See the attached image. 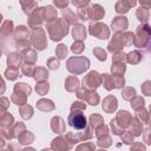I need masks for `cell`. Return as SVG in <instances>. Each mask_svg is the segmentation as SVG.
Listing matches in <instances>:
<instances>
[{
  "label": "cell",
  "mask_w": 151,
  "mask_h": 151,
  "mask_svg": "<svg viewBox=\"0 0 151 151\" xmlns=\"http://www.w3.org/2000/svg\"><path fill=\"white\" fill-rule=\"evenodd\" d=\"M136 15H137V19H138L140 22L146 24V22H147V20H149V18H150V12H149V9H147V8H145V7H142V6H140V7L137 9Z\"/></svg>",
  "instance_id": "26"
},
{
  "label": "cell",
  "mask_w": 151,
  "mask_h": 151,
  "mask_svg": "<svg viewBox=\"0 0 151 151\" xmlns=\"http://www.w3.org/2000/svg\"><path fill=\"white\" fill-rule=\"evenodd\" d=\"M149 124L151 125V105H150V122H149Z\"/></svg>",
  "instance_id": "59"
},
{
  "label": "cell",
  "mask_w": 151,
  "mask_h": 151,
  "mask_svg": "<svg viewBox=\"0 0 151 151\" xmlns=\"http://www.w3.org/2000/svg\"><path fill=\"white\" fill-rule=\"evenodd\" d=\"M63 18H64L66 21H68V24H72V25H77L78 21L80 20L79 15L76 14L74 12H72V11L68 9V8H65V9L63 11Z\"/></svg>",
  "instance_id": "23"
},
{
  "label": "cell",
  "mask_w": 151,
  "mask_h": 151,
  "mask_svg": "<svg viewBox=\"0 0 151 151\" xmlns=\"http://www.w3.org/2000/svg\"><path fill=\"white\" fill-rule=\"evenodd\" d=\"M88 32L91 35L98 39H107L110 37L109 27L103 22H92L88 25Z\"/></svg>",
  "instance_id": "10"
},
{
  "label": "cell",
  "mask_w": 151,
  "mask_h": 151,
  "mask_svg": "<svg viewBox=\"0 0 151 151\" xmlns=\"http://www.w3.org/2000/svg\"><path fill=\"white\" fill-rule=\"evenodd\" d=\"M133 44V34L131 32H118L113 35L112 40L107 45V50L111 53L120 52L124 47Z\"/></svg>",
  "instance_id": "2"
},
{
  "label": "cell",
  "mask_w": 151,
  "mask_h": 151,
  "mask_svg": "<svg viewBox=\"0 0 151 151\" xmlns=\"http://www.w3.org/2000/svg\"><path fill=\"white\" fill-rule=\"evenodd\" d=\"M13 31V22L11 20H7L4 22L2 27H1V33H2V37L7 35V34H11Z\"/></svg>",
  "instance_id": "39"
},
{
  "label": "cell",
  "mask_w": 151,
  "mask_h": 151,
  "mask_svg": "<svg viewBox=\"0 0 151 151\" xmlns=\"http://www.w3.org/2000/svg\"><path fill=\"white\" fill-rule=\"evenodd\" d=\"M33 139H34V136H33L31 132H28V131H24V133H21V134L19 136V140H20V143H24V144H26V143H31Z\"/></svg>",
  "instance_id": "45"
},
{
  "label": "cell",
  "mask_w": 151,
  "mask_h": 151,
  "mask_svg": "<svg viewBox=\"0 0 151 151\" xmlns=\"http://www.w3.org/2000/svg\"><path fill=\"white\" fill-rule=\"evenodd\" d=\"M126 59H127V63L129 64L137 65L142 60V53L139 51H132V52H130V53L126 54Z\"/></svg>",
  "instance_id": "27"
},
{
  "label": "cell",
  "mask_w": 151,
  "mask_h": 151,
  "mask_svg": "<svg viewBox=\"0 0 151 151\" xmlns=\"http://www.w3.org/2000/svg\"><path fill=\"white\" fill-rule=\"evenodd\" d=\"M103 85L107 91H111L113 88V76L109 73L103 74Z\"/></svg>",
  "instance_id": "33"
},
{
  "label": "cell",
  "mask_w": 151,
  "mask_h": 151,
  "mask_svg": "<svg viewBox=\"0 0 151 151\" xmlns=\"http://www.w3.org/2000/svg\"><path fill=\"white\" fill-rule=\"evenodd\" d=\"M21 59H22L21 55H20L19 53H17V52H12V53H9L8 57H7V64H8V67L18 70L19 66H20Z\"/></svg>",
  "instance_id": "20"
},
{
  "label": "cell",
  "mask_w": 151,
  "mask_h": 151,
  "mask_svg": "<svg viewBox=\"0 0 151 151\" xmlns=\"http://www.w3.org/2000/svg\"><path fill=\"white\" fill-rule=\"evenodd\" d=\"M54 19H57V9H54L53 6H47L46 7V20H47V22L52 21Z\"/></svg>",
  "instance_id": "43"
},
{
  "label": "cell",
  "mask_w": 151,
  "mask_h": 151,
  "mask_svg": "<svg viewBox=\"0 0 151 151\" xmlns=\"http://www.w3.org/2000/svg\"><path fill=\"white\" fill-rule=\"evenodd\" d=\"M5 77L9 80H15L18 77H19V71L15 70V68H11L8 67L6 71H5Z\"/></svg>",
  "instance_id": "44"
},
{
  "label": "cell",
  "mask_w": 151,
  "mask_h": 151,
  "mask_svg": "<svg viewBox=\"0 0 151 151\" xmlns=\"http://www.w3.org/2000/svg\"><path fill=\"white\" fill-rule=\"evenodd\" d=\"M93 54H94V57H97V59L100 60V61H105V60H106V52H105L104 48H101V47H94V48H93Z\"/></svg>",
  "instance_id": "42"
},
{
  "label": "cell",
  "mask_w": 151,
  "mask_h": 151,
  "mask_svg": "<svg viewBox=\"0 0 151 151\" xmlns=\"http://www.w3.org/2000/svg\"><path fill=\"white\" fill-rule=\"evenodd\" d=\"M46 28H47V32H48V35H50L51 40L59 41L64 37L67 35L68 28H70V24L64 18L54 19V20L48 21L46 24Z\"/></svg>",
  "instance_id": "1"
},
{
  "label": "cell",
  "mask_w": 151,
  "mask_h": 151,
  "mask_svg": "<svg viewBox=\"0 0 151 151\" xmlns=\"http://www.w3.org/2000/svg\"><path fill=\"white\" fill-rule=\"evenodd\" d=\"M51 129L55 133H63L65 132V123L63 118L60 117H53L51 120Z\"/></svg>",
  "instance_id": "21"
},
{
  "label": "cell",
  "mask_w": 151,
  "mask_h": 151,
  "mask_svg": "<svg viewBox=\"0 0 151 151\" xmlns=\"http://www.w3.org/2000/svg\"><path fill=\"white\" fill-rule=\"evenodd\" d=\"M37 109L40 110V111H44V112H48V111L54 110L55 109V105L50 99H40L37 103Z\"/></svg>",
  "instance_id": "24"
},
{
  "label": "cell",
  "mask_w": 151,
  "mask_h": 151,
  "mask_svg": "<svg viewBox=\"0 0 151 151\" xmlns=\"http://www.w3.org/2000/svg\"><path fill=\"white\" fill-rule=\"evenodd\" d=\"M44 20H46V7H39L32 14H29L28 25L32 28H37L44 22Z\"/></svg>",
  "instance_id": "11"
},
{
  "label": "cell",
  "mask_w": 151,
  "mask_h": 151,
  "mask_svg": "<svg viewBox=\"0 0 151 151\" xmlns=\"http://www.w3.org/2000/svg\"><path fill=\"white\" fill-rule=\"evenodd\" d=\"M114 55L112 57V61H118V63H126L127 59H126V54L122 53V52H117V53H113Z\"/></svg>",
  "instance_id": "49"
},
{
  "label": "cell",
  "mask_w": 151,
  "mask_h": 151,
  "mask_svg": "<svg viewBox=\"0 0 151 151\" xmlns=\"http://www.w3.org/2000/svg\"><path fill=\"white\" fill-rule=\"evenodd\" d=\"M21 58H22V61L25 64H32L34 65V63L37 61V52L29 47L25 48L21 51Z\"/></svg>",
  "instance_id": "17"
},
{
  "label": "cell",
  "mask_w": 151,
  "mask_h": 151,
  "mask_svg": "<svg viewBox=\"0 0 151 151\" xmlns=\"http://www.w3.org/2000/svg\"><path fill=\"white\" fill-rule=\"evenodd\" d=\"M77 96H78L79 99L85 100L87 104H90V105H92V106L98 105V103H99V100H100L98 93H96L94 90H87V88H85V87H83L81 90H78Z\"/></svg>",
  "instance_id": "12"
},
{
  "label": "cell",
  "mask_w": 151,
  "mask_h": 151,
  "mask_svg": "<svg viewBox=\"0 0 151 151\" xmlns=\"http://www.w3.org/2000/svg\"><path fill=\"white\" fill-rule=\"evenodd\" d=\"M48 90H50V85H48V83H46V80L45 81H38L35 85V91L40 96H45L48 92Z\"/></svg>",
  "instance_id": "32"
},
{
  "label": "cell",
  "mask_w": 151,
  "mask_h": 151,
  "mask_svg": "<svg viewBox=\"0 0 151 151\" xmlns=\"http://www.w3.org/2000/svg\"><path fill=\"white\" fill-rule=\"evenodd\" d=\"M71 51H72L73 53H76V54L81 53V52L84 51V44H83V41L76 40V41L73 42V45L71 46Z\"/></svg>",
  "instance_id": "46"
},
{
  "label": "cell",
  "mask_w": 151,
  "mask_h": 151,
  "mask_svg": "<svg viewBox=\"0 0 151 151\" xmlns=\"http://www.w3.org/2000/svg\"><path fill=\"white\" fill-rule=\"evenodd\" d=\"M144 142H146V144H151V129H146L144 131Z\"/></svg>",
  "instance_id": "54"
},
{
  "label": "cell",
  "mask_w": 151,
  "mask_h": 151,
  "mask_svg": "<svg viewBox=\"0 0 151 151\" xmlns=\"http://www.w3.org/2000/svg\"><path fill=\"white\" fill-rule=\"evenodd\" d=\"M86 110V105L83 101H74L71 105V111H84Z\"/></svg>",
  "instance_id": "50"
},
{
  "label": "cell",
  "mask_w": 151,
  "mask_h": 151,
  "mask_svg": "<svg viewBox=\"0 0 151 151\" xmlns=\"http://www.w3.org/2000/svg\"><path fill=\"white\" fill-rule=\"evenodd\" d=\"M31 45L38 50V51H42L46 48L47 46V39H46V34L45 31L40 27L33 28V32L31 34Z\"/></svg>",
  "instance_id": "7"
},
{
  "label": "cell",
  "mask_w": 151,
  "mask_h": 151,
  "mask_svg": "<svg viewBox=\"0 0 151 151\" xmlns=\"http://www.w3.org/2000/svg\"><path fill=\"white\" fill-rule=\"evenodd\" d=\"M53 4L58 7V8H61V9H65L68 5V0H53Z\"/></svg>",
  "instance_id": "53"
},
{
  "label": "cell",
  "mask_w": 151,
  "mask_h": 151,
  "mask_svg": "<svg viewBox=\"0 0 151 151\" xmlns=\"http://www.w3.org/2000/svg\"><path fill=\"white\" fill-rule=\"evenodd\" d=\"M32 92V88L29 85L25 84V83H19V84H15L14 85V88H13V94L11 97L12 101L17 105H24L26 104V99L27 97L31 94Z\"/></svg>",
  "instance_id": "6"
},
{
  "label": "cell",
  "mask_w": 151,
  "mask_h": 151,
  "mask_svg": "<svg viewBox=\"0 0 151 151\" xmlns=\"http://www.w3.org/2000/svg\"><path fill=\"white\" fill-rule=\"evenodd\" d=\"M131 106H132V109L134 110V111H140V110H143L144 109V99L142 98V97H139V96H134L131 100Z\"/></svg>",
  "instance_id": "30"
},
{
  "label": "cell",
  "mask_w": 151,
  "mask_h": 151,
  "mask_svg": "<svg viewBox=\"0 0 151 151\" xmlns=\"http://www.w3.org/2000/svg\"><path fill=\"white\" fill-rule=\"evenodd\" d=\"M81 112L83 111H71V113L67 118V122H68L70 126L77 129V130H83L87 126L86 117Z\"/></svg>",
  "instance_id": "8"
},
{
  "label": "cell",
  "mask_w": 151,
  "mask_h": 151,
  "mask_svg": "<svg viewBox=\"0 0 151 151\" xmlns=\"http://www.w3.org/2000/svg\"><path fill=\"white\" fill-rule=\"evenodd\" d=\"M71 2H72L76 7H78V8H83V7H85V6L88 5L90 0H71Z\"/></svg>",
  "instance_id": "52"
},
{
  "label": "cell",
  "mask_w": 151,
  "mask_h": 151,
  "mask_svg": "<svg viewBox=\"0 0 151 151\" xmlns=\"http://www.w3.org/2000/svg\"><path fill=\"white\" fill-rule=\"evenodd\" d=\"M145 47H146V51H147L149 53H151V38H150V40H149V42H147V45H146Z\"/></svg>",
  "instance_id": "57"
},
{
  "label": "cell",
  "mask_w": 151,
  "mask_h": 151,
  "mask_svg": "<svg viewBox=\"0 0 151 151\" xmlns=\"http://www.w3.org/2000/svg\"><path fill=\"white\" fill-rule=\"evenodd\" d=\"M103 83V76H100L97 71H91L83 79V86L87 90H96Z\"/></svg>",
  "instance_id": "9"
},
{
  "label": "cell",
  "mask_w": 151,
  "mask_h": 151,
  "mask_svg": "<svg viewBox=\"0 0 151 151\" xmlns=\"http://www.w3.org/2000/svg\"><path fill=\"white\" fill-rule=\"evenodd\" d=\"M87 147H94V145H80L78 149H87Z\"/></svg>",
  "instance_id": "58"
},
{
  "label": "cell",
  "mask_w": 151,
  "mask_h": 151,
  "mask_svg": "<svg viewBox=\"0 0 151 151\" xmlns=\"http://www.w3.org/2000/svg\"><path fill=\"white\" fill-rule=\"evenodd\" d=\"M133 134L131 133V132H125V133H123L122 134V140L125 143V144H130V143H132L133 142Z\"/></svg>",
  "instance_id": "51"
},
{
  "label": "cell",
  "mask_w": 151,
  "mask_h": 151,
  "mask_svg": "<svg viewBox=\"0 0 151 151\" xmlns=\"http://www.w3.org/2000/svg\"><path fill=\"white\" fill-rule=\"evenodd\" d=\"M59 67V58H50L47 60V68L54 71Z\"/></svg>",
  "instance_id": "47"
},
{
  "label": "cell",
  "mask_w": 151,
  "mask_h": 151,
  "mask_svg": "<svg viewBox=\"0 0 151 151\" xmlns=\"http://www.w3.org/2000/svg\"><path fill=\"white\" fill-rule=\"evenodd\" d=\"M19 112H20V114L24 119H28L33 116V107L27 105V104H24V105H20Z\"/></svg>",
  "instance_id": "31"
},
{
  "label": "cell",
  "mask_w": 151,
  "mask_h": 151,
  "mask_svg": "<svg viewBox=\"0 0 151 151\" xmlns=\"http://www.w3.org/2000/svg\"><path fill=\"white\" fill-rule=\"evenodd\" d=\"M90 123H91V126H92V127H96V129H97L98 126H100V125L104 124V120H103V117H101V116L94 113V114H91V117H90Z\"/></svg>",
  "instance_id": "35"
},
{
  "label": "cell",
  "mask_w": 151,
  "mask_h": 151,
  "mask_svg": "<svg viewBox=\"0 0 151 151\" xmlns=\"http://www.w3.org/2000/svg\"><path fill=\"white\" fill-rule=\"evenodd\" d=\"M1 103H2V110H5V109L8 106V103H9V100H8L7 98L2 97V98H1Z\"/></svg>",
  "instance_id": "56"
},
{
  "label": "cell",
  "mask_w": 151,
  "mask_h": 151,
  "mask_svg": "<svg viewBox=\"0 0 151 151\" xmlns=\"http://www.w3.org/2000/svg\"><path fill=\"white\" fill-rule=\"evenodd\" d=\"M136 117L140 120V122H143V123H146V124H149V122H150V113H147V111L146 110H140V111H137V114H136Z\"/></svg>",
  "instance_id": "40"
},
{
  "label": "cell",
  "mask_w": 151,
  "mask_h": 151,
  "mask_svg": "<svg viewBox=\"0 0 151 151\" xmlns=\"http://www.w3.org/2000/svg\"><path fill=\"white\" fill-rule=\"evenodd\" d=\"M86 13H87V20L97 21V20H100L104 17L105 11L100 5L94 4V5H91L90 7L86 8Z\"/></svg>",
  "instance_id": "13"
},
{
  "label": "cell",
  "mask_w": 151,
  "mask_h": 151,
  "mask_svg": "<svg viewBox=\"0 0 151 151\" xmlns=\"http://www.w3.org/2000/svg\"><path fill=\"white\" fill-rule=\"evenodd\" d=\"M136 96V90L133 87H125L123 91H122V97L125 99V100H131L133 97Z\"/></svg>",
  "instance_id": "37"
},
{
  "label": "cell",
  "mask_w": 151,
  "mask_h": 151,
  "mask_svg": "<svg viewBox=\"0 0 151 151\" xmlns=\"http://www.w3.org/2000/svg\"><path fill=\"white\" fill-rule=\"evenodd\" d=\"M139 4L142 7H145L147 9L151 8V0H139Z\"/></svg>",
  "instance_id": "55"
},
{
  "label": "cell",
  "mask_w": 151,
  "mask_h": 151,
  "mask_svg": "<svg viewBox=\"0 0 151 151\" xmlns=\"http://www.w3.org/2000/svg\"><path fill=\"white\" fill-rule=\"evenodd\" d=\"M117 106H118V103H117L116 97L113 96H107L103 101V110L106 113H112L113 111H116Z\"/></svg>",
  "instance_id": "16"
},
{
  "label": "cell",
  "mask_w": 151,
  "mask_h": 151,
  "mask_svg": "<svg viewBox=\"0 0 151 151\" xmlns=\"http://www.w3.org/2000/svg\"><path fill=\"white\" fill-rule=\"evenodd\" d=\"M151 38V26L147 24H142L137 27L136 33L133 34V45L138 48L145 47Z\"/></svg>",
  "instance_id": "5"
},
{
  "label": "cell",
  "mask_w": 151,
  "mask_h": 151,
  "mask_svg": "<svg viewBox=\"0 0 151 151\" xmlns=\"http://www.w3.org/2000/svg\"><path fill=\"white\" fill-rule=\"evenodd\" d=\"M86 34H87V33H86L85 26L79 25V24L74 25V27H73V29H72V37H73L74 40H80V41H83V40L86 38Z\"/></svg>",
  "instance_id": "19"
},
{
  "label": "cell",
  "mask_w": 151,
  "mask_h": 151,
  "mask_svg": "<svg viewBox=\"0 0 151 151\" xmlns=\"http://www.w3.org/2000/svg\"><path fill=\"white\" fill-rule=\"evenodd\" d=\"M142 92L145 96L151 97V81L150 80H145L143 83V85H142Z\"/></svg>",
  "instance_id": "48"
},
{
  "label": "cell",
  "mask_w": 151,
  "mask_h": 151,
  "mask_svg": "<svg viewBox=\"0 0 151 151\" xmlns=\"http://www.w3.org/2000/svg\"><path fill=\"white\" fill-rule=\"evenodd\" d=\"M65 88L68 92H76L79 88V80L76 76H70L65 80Z\"/></svg>",
  "instance_id": "22"
},
{
  "label": "cell",
  "mask_w": 151,
  "mask_h": 151,
  "mask_svg": "<svg viewBox=\"0 0 151 151\" xmlns=\"http://www.w3.org/2000/svg\"><path fill=\"white\" fill-rule=\"evenodd\" d=\"M130 129H131V133H132L134 137L139 136L140 132H142V122H140L137 117L133 118L132 122H131V124H130Z\"/></svg>",
  "instance_id": "29"
},
{
  "label": "cell",
  "mask_w": 151,
  "mask_h": 151,
  "mask_svg": "<svg viewBox=\"0 0 151 151\" xmlns=\"http://www.w3.org/2000/svg\"><path fill=\"white\" fill-rule=\"evenodd\" d=\"M126 67H125V63H118V61H112V67H111V72L114 76H123L125 72Z\"/></svg>",
  "instance_id": "28"
},
{
  "label": "cell",
  "mask_w": 151,
  "mask_h": 151,
  "mask_svg": "<svg viewBox=\"0 0 151 151\" xmlns=\"http://www.w3.org/2000/svg\"><path fill=\"white\" fill-rule=\"evenodd\" d=\"M34 71H35V67H34V65H32V64H24L22 67H21L22 74H25V76H27V77H33Z\"/></svg>",
  "instance_id": "38"
},
{
  "label": "cell",
  "mask_w": 151,
  "mask_h": 151,
  "mask_svg": "<svg viewBox=\"0 0 151 151\" xmlns=\"http://www.w3.org/2000/svg\"><path fill=\"white\" fill-rule=\"evenodd\" d=\"M133 117L125 110H122L117 113L116 118L111 120V127L114 134H122L124 129L129 127Z\"/></svg>",
  "instance_id": "3"
},
{
  "label": "cell",
  "mask_w": 151,
  "mask_h": 151,
  "mask_svg": "<svg viewBox=\"0 0 151 151\" xmlns=\"http://www.w3.org/2000/svg\"><path fill=\"white\" fill-rule=\"evenodd\" d=\"M66 138H64V137H58V138H55V139H53L52 140V149H70L67 145H63V142L65 140Z\"/></svg>",
  "instance_id": "41"
},
{
  "label": "cell",
  "mask_w": 151,
  "mask_h": 151,
  "mask_svg": "<svg viewBox=\"0 0 151 151\" xmlns=\"http://www.w3.org/2000/svg\"><path fill=\"white\" fill-rule=\"evenodd\" d=\"M13 120H14V119H13V116H12V114H9V113H4L2 117H1V127H2V130L6 129V127H9V126L12 125Z\"/></svg>",
  "instance_id": "34"
},
{
  "label": "cell",
  "mask_w": 151,
  "mask_h": 151,
  "mask_svg": "<svg viewBox=\"0 0 151 151\" xmlns=\"http://www.w3.org/2000/svg\"><path fill=\"white\" fill-rule=\"evenodd\" d=\"M20 4H21V7H22V11L25 14L29 15L32 14L37 8H38V4L35 0H19Z\"/></svg>",
  "instance_id": "18"
},
{
  "label": "cell",
  "mask_w": 151,
  "mask_h": 151,
  "mask_svg": "<svg viewBox=\"0 0 151 151\" xmlns=\"http://www.w3.org/2000/svg\"><path fill=\"white\" fill-rule=\"evenodd\" d=\"M136 4H137V0H119L116 4L114 11L118 14H124V13L129 12L131 7L136 6Z\"/></svg>",
  "instance_id": "14"
},
{
  "label": "cell",
  "mask_w": 151,
  "mask_h": 151,
  "mask_svg": "<svg viewBox=\"0 0 151 151\" xmlns=\"http://www.w3.org/2000/svg\"><path fill=\"white\" fill-rule=\"evenodd\" d=\"M127 25H129V21L125 17H116L113 20H112V29L118 33V32H123L127 28Z\"/></svg>",
  "instance_id": "15"
},
{
  "label": "cell",
  "mask_w": 151,
  "mask_h": 151,
  "mask_svg": "<svg viewBox=\"0 0 151 151\" xmlns=\"http://www.w3.org/2000/svg\"><path fill=\"white\" fill-rule=\"evenodd\" d=\"M68 72L72 74H81L90 67V60L86 57H71L66 63Z\"/></svg>",
  "instance_id": "4"
},
{
  "label": "cell",
  "mask_w": 151,
  "mask_h": 151,
  "mask_svg": "<svg viewBox=\"0 0 151 151\" xmlns=\"http://www.w3.org/2000/svg\"><path fill=\"white\" fill-rule=\"evenodd\" d=\"M33 78L37 81H45L48 78V71L45 67H37L33 74Z\"/></svg>",
  "instance_id": "25"
},
{
  "label": "cell",
  "mask_w": 151,
  "mask_h": 151,
  "mask_svg": "<svg viewBox=\"0 0 151 151\" xmlns=\"http://www.w3.org/2000/svg\"><path fill=\"white\" fill-rule=\"evenodd\" d=\"M67 52H68V50H67L66 45H64V44H60L55 48V54H57V58H59V59H65L67 55Z\"/></svg>",
  "instance_id": "36"
}]
</instances>
